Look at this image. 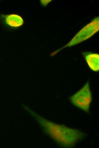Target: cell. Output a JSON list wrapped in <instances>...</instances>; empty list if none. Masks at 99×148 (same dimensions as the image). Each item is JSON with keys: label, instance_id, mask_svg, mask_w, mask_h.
Listing matches in <instances>:
<instances>
[{"label": "cell", "instance_id": "cell-1", "mask_svg": "<svg viewBox=\"0 0 99 148\" xmlns=\"http://www.w3.org/2000/svg\"><path fill=\"white\" fill-rule=\"evenodd\" d=\"M99 17L94 20L82 28L68 44L58 50L56 52L63 48L79 43L90 38L99 30Z\"/></svg>", "mask_w": 99, "mask_h": 148}, {"label": "cell", "instance_id": "cell-2", "mask_svg": "<svg viewBox=\"0 0 99 148\" xmlns=\"http://www.w3.org/2000/svg\"><path fill=\"white\" fill-rule=\"evenodd\" d=\"M70 99L75 106L88 112L92 100L89 82L87 81L81 89L70 97Z\"/></svg>", "mask_w": 99, "mask_h": 148}, {"label": "cell", "instance_id": "cell-3", "mask_svg": "<svg viewBox=\"0 0 99 148\" xmlns=\"http://www.w3.org/2000/svg\"><path fill=\"white\" fill-rule=\"evenodd\" d=\"M83 55L90 68L93 71L99 70V55L91 52H84Z\"/></svg>", "mask_w": 99, "mask_h": 148}, {"label": "cell", "instance_id": "cell-4", "mask_svg": "<svg viewBox=\"0 0 99 148\" xmlns=\"http://www.w3.org/2000/svg\"><path fill=\"white\" fill-rule=\"evenodd\" d=\"M7 23L10 26L13 27H17L22 25L23 20L20 16L15 14L9 15L6 19Z\"/></svg>", "mask_w": 99, "mask_h": 148}, {"label": "cell", "instance_id": "cell-5", "mask_svg": "<svg viewBox=\"0 0 99 148\" xmlns=\"http://www.w3.org/2000/svg\"><path fill=\"white\" fill-rule=\"evenodd\" d=\"M41 1L43 5H46L50 2L51 0H41Z\"/></svg>", "mask_w": 99, "mask_h": 148}]
</instances>
